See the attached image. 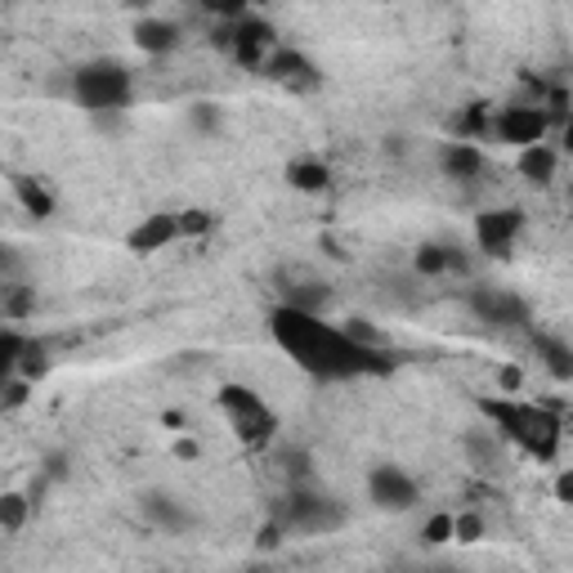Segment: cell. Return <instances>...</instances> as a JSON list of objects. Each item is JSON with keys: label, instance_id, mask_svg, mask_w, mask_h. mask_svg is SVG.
Returning <instances> with one entry per match:
<instances>
[{"label": "cell", "instance_id": "cell-1", "mask_svg": "<svg viewBox=\"0 0 573 573\" xmlns=\"http://www.w3.org/2000/svg\"><path fill=\"white\" fill-rule=\"evenodd\" d=\"M220 408H225V417H229V425H234V435L242 440V444H260V440H269L273 435V412L260 403V394L256 390H247V386H225L220 394Z\"/></svg>", "mask_w": 573, "mask_h": 573}, {"label": "cell", "instance_id": "cell-2", "mask_svg": "<svg viewBox=\"0 0 573 573\" xmlns=\"http://www.w3.org/2000/svg\"><path fill=\"white\" fill-rule=\"evenodd\" d=\"M72 90H77V99L86 108H121L130 99V77L121 63H90L77 72Z\"/></svg>", "mask_w": 573, "mask_h": 573}, {"label": "cell", "instance_id": "cell-3", "mask_svg": "<svg viewBox=\"0 0 573 573\" xmlns=\"http://www.w3.org/2000/svg\"><path fill=\"white\" fill-rule=\"evenodd\" d=\"M368 497H372V507H377V511L403 516V511H412L417 501H421V488H417V479H412L403 466L381 462V466L368 471Z\"/></svg>", "mask_w": 573, "mask_h": 573}, {"label": "cell", "instance_id": "cell-4", "mask_svg": "<svg viewBox=\"0 0 573 573\" xmlns=\"http://www.w3.org/2000/svg\"><path fill=\"white\" fill-rule=\"evenodd\" d=\"M525 234V210L516 206H488L475 215V247L488 256H507Z\"/></svg>", "mask_w": 573, "mask_h": 573}, {"label": "cell", "instance_id": "cell-5", "mask_svg": "<svg viewBox=\"0 0 573 573\" xmlns=\"http://www.w3.org/2000/svg\"><path fill=\"white\" fill-rule=\"evenodd\" d=\"M493 130L501 143H511V149H529V143L547 139V112L542 108H501L493 117Z\"/></svg>", "mask_w": 573, "mask_h": 573}, {"label": "cell", "instance_id": "cell-6", "mask_svg": "<svg viewBox=\"0 0 573 573\" xmlns=\"http://www.w3.org/2000/svg\"><path fill=\"white\" fill-rule=\"evenodd\" d=\"M171 242H180V220H175L171 210L143 215V225H134V229L126 234V247H130L134 256H158V251H166Z\"/></svg>", "mask_w": 573, "mask_h": 573}, {"label": "cell", "instance_id": "cell-7", "mask_svg": "<svg viewBox=\"0 0 573 573\" xmlns=\"http://www.w3.org/2000/svg\"><path fill=\"white\" fill-rule=\"evenodd\" d=\"M501 417H507V425H516L511 435H520L533 453H542V457L555 453V421H551L547 412H538V408H520V412H511V408H507Z\"/></svg>", "mask_w": 573, "mask_h": 573}, {"label": "cell", "instance_id": "cell-8", "mask_svg": "<svg viewBox=\"0 0 573 573\" xmlns=\"http://www.w3.org/2000/svg\"><path fill=\"white\" fill-rule=\"evenodd\" d=\"M471 305H475V314L484 318V323H525L529 318V305L516 296V292H501V286H479V292L471 296Z\"/></svg>", "mask_w": 573, "mask_h": 573}, {"label": "cell", "instance_id": "cell-9", "mask_svg": "<svg viewBox=\"0 0 573 573\" xmlns=\"http://www.w3.org/2000/svg\"><path fill=\"white\" fill-rule=\"evenodd\" d=\"M462 453H466V466H475V471H497L501 457H507V444H501L497 430L479 425V430H466V435H462Z\"/></svg>", "mask_w": 573, "mask_h": 573}, {"label": "cell", "instance_id": "cell-10", "mask_svg": "<svg viewBox=\"0 0 573 573\" xmlns=\"http://www.w3.org/2000/svg\"><path fill=\"white\" fill-rule=\"evenodd\" d=\"M440 171L448 180H475L484 171V149L471 143V139H453V143L440 149Z\"/></svg>", "mask_w": 573, "mask_h": 573}, {"label": "cell", "instance_id": "cell-11", "mask_svg": "<svg viewBox=\"0 0 573 573\" xmlns=\"http://www.w3.org/2000/svg\"><path fill=\"white\" fill-rule=\"evenodd\" d=\"M555 166H560V158H555V149L542 139V143H529V149H516V171H520V180H529V184H551L555 180Z\"/></svg>", "mask_w": 573, "mask_h": 573}, {"label": "cell", "instance_id": "cell-12", "mask_svg": "<svg viewBox=\"0 0 573 573\" xmlns=\"http://www.w3.org/2000/svg\"><path fill=\"white\" fill-rule=\"evenodd\" d=\"M134 45H139L143 54H171V50L180 45V28H175L171 19L149 14V19L134 23Z\"/></svg>", "mask_w": 573, "mask_h": 573}, {"label": "cell", "instance_id": "cell-13", "mask_svg": "<svg viewBox=\"0 0 573 573\" xmlns=\"http://www.w3.org/2000/svg\"><path fill=\"white\" fill-rule=\"evenodd\" d=\"M282 180H286V188H296V193H323L327 184H332V171H327V162H318V158H296V162H286V171H282Z\"/></svg>", "mask_w": 573, "mask_h": 573}, {"label": "cell", "instance_id": "cell-14", "mask_svg": "<svg viewBox=\"0 0 573 573\" xmlns=\"http://www.w3.org/2000/svg\"><path fill=\"white\" fill-rule=\"evenodd\" d=\"M143 516H149L158 529H171V533H180V529L193 525V516L180 507L171 493H149V497H143Z\"/></svg>", "mask_w": 573, "mask_h": 573}, {"label": "cell", "instance_id": "cell-15", "mask_svg": "<svg viewBox=\"0 0 573 573\" xmlns=\"http://www.w3.org/2000/svg\"><path fill=\"white\" fill-rule=\"evenodd\" d=\"M412 269H417L421 278H444V273L453 269V251H448L444 242H421V247L412 251Z\"/></svg>", "mask_w": 573, "mask_h": 573}, {"label": "cell", "instance_id": "cell-16", "mask_svg": "<svg viewBox=\"0 0 573 573\" xmlns=\"http://www.w3.org/2000/svg\"><path fill=\"white\" fill-rule=\"evenodd\" d=\"M28 516H32V501L23 493H6L0 497V533H23L28 529Z\"/></svg>", "mask_w": 573, "mask_h": 573}, {"label": "cell", "instance_id": "cell-17", "mask_svg": "<svg viewBox=\"0 0 573 573\" xmlns=\"http://www.w3.org/2000/svg\"><path fill=\"white\" fill-rule=\"evenodd\" d=\"M340 340H345V345H358V349H381V345H386V332H381L372 318H345V323H340Z\"/></svg>", "mask_w": 573, "mask_h": 573}, {"label": "cell", "instance_id": "cell-18", "mask_svg": "<svg viewBox=\"0 0 573 573\" xmlns=\"http://www.w3.org/2000/svg\"><path fill=\"white\" fill-rule=\"evenodd\" d=\"M14 193H19L23 210H28V215H36V220H50V215H54V197H50L36 180H14Z\"/></svg>", "mask_w": 573, "mask_h": 573}, {"label": "cell", "instance_id": "cell-19", "mask_svg": "<svg viewBox=\"0 0 573 573\" xmlns=\"http://www.w3.org/2000/svg\"><path fill=\"white\" fill-rule=\"evenodd\" d=\"M421 547H448L453 542V511H435L421 520Z\"/></svg>", "mask_w": 573, "mask_h": 573}, {"label": "cell", "instance_id": "cell-20", "mask_svg": "<svg viewBox=\"0 0 573 573\" xmlns=\"http://www.w3.org/2000/svg\"><path fill=\"white\" fill-rule=\"evenodd\" d=\"M175 220H180V238H206L215 229V215L202 210V206H188V210H175Z\"/></svg>", "mask_w": 573, "mask_h": 573}, {"label": "cell", "instance_id": "cell-21", "mask_svg": "<svg viewBox=\"0 0 573 573\" xmlns=\"http://www.w3.org/2000/svg\"><path fill=\"white\" fill-rule=\"evenodd\" d=\"M453 542H466V547L484 542V516L479 511H457L453 516Z\"/></svg>", "mask_w": 573, "mask_h": 573}, {"label": "cell", "instance_id": "cell-22", "mask_svg": "<svg viewBox=\"0 0 573 573\" xmlns=\"http://www.w3.org/2000/svg\"><path fill=\"white\" fill-rule=\"evenodd\" d=\"M188 121H193L197 134H215V130H220V108H215V104H193Z\"/></svg>", "mask_w": 573, "mask_h": 573}, {"label": "cell", "instance_id": "cell-23", "mask_svg": "<svg viewBox=\"0 0 573 573\" xmlns=\"http://www.w3.org/2000/svg\"><path fill=\"white\" fill-rule=\"evenodd\" d=\"M171 453H175L180 462H197V457H202V444L188 435V430H180V440L171 444Z\"/></svg>", "mask_w": 573, "mask_h": 573}, {"label": "cell", "instance_id": "cell-24", "mask_svg": "<svg viewBox=\"0 0 573 573\" xmlns=\"http://www.w3.org/2000/svg\"><path fill=\"white\" fill-rule=\"evenodd\" d=\"M551 493H555V501H564V507H573V466H564V471L555 475Z\"/></svg>", "mask_w": 573, "mask_h": 573}, {"label": "cell", "instance_id": "cell-25", "mask_svg": "<svg viewBox=\"0 0 573 573\" xmlns=\"http://www.w3.org/2000/svg\"><path fill=\"white\" fill-rule=\"evenodd\" d=\"M497 386H501V390H520V386H525V372L511 368V364H507V368H497Z\"/></svg>", "mask_w": 573, "mask_h": 573}, {"label": "cell", "instance_id": "cell-26", "mask_svg": "<svg viewBox=\"0 0 573 573\" xmlns=\"http://www.w3.org/2000/svg\"><path fill=\"white\" fill-rule=\"evenodd\" d=\"M202 6L215 14H242V0H202Z\"/></svg>", "mask_w": 573, "mask_h": 573}]
</instances>
